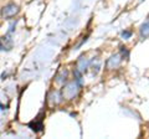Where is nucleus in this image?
<instances>
[{
    "label": "nucleus",
    "mask_w": 149,
    "mask_h": 139,
    "mask_svg": "<svg viewBox=\"0 0 149 139\" xmlns=\"http://www.w3.org/2000/svg\"><path fill=\"white\" fill-rule=\"evenodd\" d=\"M80 90H81V85H80V82H78V80H73V81L67 82L66 85H63L62 90H61L62 99H66V101L74 99L78 96V93H80Z\"/></svg>",
    "instance_id": "nucleus-1"
},
{
    "label": "nucleus",
    "mask_w": 149,
    "mask_h": 139,
    "mask_svg": "<svg viewBox=\"0 0 149 139\" xmlns=\"http://www.w3.org/2000/svg\"><path fill=\"white\" fill-rule=\"evenodd\" d=\"M19 11H20V9H19L16 4L10 3L1 9V16L4 19H13V17H15L17 15Z\"/></svg>",
    "instance_id": "nucleus-2"
},
{
    "label": "nucleus",
    "mask_w": 149,
    "mask_h": 139,
    "mask_svg": "<svg viewBox=\"0 0 149 139\" xmlns=\"http://www.w3.org/2000/svg\"><path fill=\"white\" fill-rule=\"evenodd\" d=\"M122 63V56L120 55H113L112 57L108 58L107 61V68L108 70H114V68H118Z\"/></svg>",
    "instance_id": "nucleus-3"
},
{
    "label": "nucleus",
    "mask_w": 149,
    "mask_h": 139,
    "mask_svg": "<svg viewBox=\"0 0 149 139\" xmlns=\"http://www.w3.org/2000/svg\"><path fill=\"white\" fill-rule=\"evenodd\" d=\"M88 66H90V61L86 58V57H81L80 60L77 61V66H76V73L77 76H80L81 73L86 72Z\"/></svg>",
    "instance_id": "nucleus-4"
},
{
    "label": "nucleus",
    "mask_w": 149,
    "mask_h": 139,
    "mask_svg": "<svg viewBox=\"0 0 149 139\" xmlns=\"http://www.w3.org/2000/svg\"><path fill=\"white\" fill-rule=\"evenodd\" d=\"M67 78H68V71L66 68H61L56 73L55 81H56V83H58V85H65V82H67Z\"/></svg>",
    "instance_id": "nucleus-5"
},
{
    "label": "nucleus",
    "mask_w": 149,
    "mask_h": 139,
    "mask_svg": "<svg viewBox=\"0 0 149 139\" xmlns=\"http://www.w3.org/2000/svg\"><path fill=\"white\" fill-rule=\"evenodd\" d=\"M13 41L9 38H0V50H10Z\"/></svg>",
    "instance_id": "nucleus-6"
},
{
    "label": "nucleus",
    "mask_w": 149,
    "mask_h": 139,
    "mask_svg": "<svg viewBox=\"0 0 149 139\" xmlns=\"http://www.w3.org/2000/svg\"><path fill=\"white\" fill-rule=\"evenodd\" d=\"M30 127H32V129H34L35 132H40V131H42V128H44V126H42V120H34L31 124H30Z\"/></svg>",
    "instance_id": "nucleus-7"
},
{
    "label": "nucleus",
    "mask_w": 149,
    "mask_h": 139,
    "mask_svg": "<svg viewBox=\"0 0 149 139\" xmlns=\"http://www.w3.org/2000/svg\"><path fill=\"white\" fill-rule=\"evenodd\" d=\"M60 97H62V96H61V95H58V93H55V92H52V93L50 95V97H49L50 104H57L61 99H56V98H60Z\"/></svg>",
    "instance_id": "nucleus-8"
},
{
    "label": "nucleus",
    "mask_w": 149,
    "mask_h": 139,
    "mask_svg": "<svg viewBox=\"0 0 149 139\" xmlns=\"http://www.w3.org/2000/svg\"><path fill=\"white\" fill-rule=\"evenodd\" d=\"M141 35L144 36V38H148L149 36V21L144 22V24L141 26Z\"/></svg>",
    "instance_id": "nucleus-9"
},
{
    "label": "nucleus",
    "mask_w": 149,
    "mask_h": 139,
    "mask_svg": "<svg viewBox=\"0 0 149 139\" xmlns=\"http://www.w3.org/2000/svg\"><path fill=\"white\" fill-rule=\"evenodd\" d=\"M130 35H132V32H130V31H124V32H123V38H124V39L129 38Z\"/></svg>",
    "instance_id": "nucleus-10"
}]
</instances>
